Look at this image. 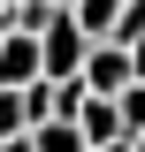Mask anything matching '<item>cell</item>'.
<instances>
[{"instance_id":"obj_1","label":"cell","mask_w":145,"mask_h":152,"mask_svg":"<svg viewBox=\"0 0 145 152\" xmlns=\"http://www.w3.org/2000/svg\"><path fill=\"white\" fill-rule=\"evenodd\" d=\"M38 53H46V84H76V76H84V61H92V38L76 31V15H61L54 31L38 38Z\"/></svg>"},{"instance_id":"obj_2","label":"cell","mask_w":145,"mask_h":152,"mask_svg":"<svg viewBox=\"0 0 145 152\" xmlns=\"http://www.w3.org/2000/svg\"><path fill=\"white\" fill-rule=\"evenodd\" d=\"M31 84H46V53H38V38H8L0 46V91H31Z\"/></svg>"},{"instance_id":"obj_3","label":"cell","mask_w":145,"mask_h":152,"mask_svg":"<svg viewBox=\"0 0 145 152\" xmlns=\"http://www.w3.org/2000/svg\"><path fill=\"white\" fill-rule=\"evenodd\" d=\"M138 76H130V53L122 46H92V61H84V91L92 99H122Z\"/></svg>"},{"instance_id":"obj_4","label":"cell","mask_w":145,"mask_h":152,"mask_svg":"<svg viewBox=\"0 0 145 152\" xmlns=\"http://www.w3.org/2000/svg\"><path fill=\"white\" fill-rule=\"evenodd\" d=\"M76 129H84V145H92V152H107V145H130V129H122V107H115V99H84Z\"/></svg>"},{"instance_id":"obj_5","label":"cell","mask_w":145,"mask_h":152,"mask_svg":"<svg viewBox=\"0 0 145 152\" xmlns=\"http://www.w3.org/2000/svg\"><path fill=\"white\" fill-rule=\"evenodd\" d=\"M122 8H130V0H76V31H84L92 46H107L115 23H122Z\"/></svg>"},{"instance_id":"obj_6","label":"cell","mask_w":145,"mask_h":152,"mask_svg":"<svg viewBox=\"0 0 145 152\" xmlns=\"http://www.w3.org/2000/svg\"><path fill=\"white\" fill-rule=\"evenodd\" d=\"M8 15H16V31H23V38H46V31L61 23V8H54V0H16Z\"/></svg>"},{"instance_id":"obj_7","label":"cell","mask_w":145,"mask_h":152,"mask_svg":"<svg viewBox=\"0 0 145 152\" xmlns=\"http://www.w3.org/2000/svg\"><path fill=\"white\" fill-rule=\"evenodd\" d=\"M115 107H122V129H130V137H145V84H130Z\"/></svg>"},{"instance_id":"obj_8","label":"cell","mask_w":145,"mask_h":152,"mask_svg":"<svg viewBox=\"0 0 145 152\" xmlns=\"http://www.w3.org/2000/svg\"><path fill=\"white\" fill-rule=\"evenodd\" d=\"M130 76H138V84H145V46H130Z\"/></svg>"},{"instance_id":"obj_9","label":"cell","mask_w":145,"mask_h":152,"mask_svg":"<svg viewBox=\"0 0 145 152\" xmlns=\"http://www.w3.org/2000/svg\"><path fill=\"white\" fill-rule=\"evenodd\" d=\"M8 38H16V15H8V8H0V46H8Z\"/></svg>"},{"instance_id":"obj_10","label":"cell","mask_w":145,"mask_h":152,"mask_svg":"<svg viewBox=\"0 0 145 152\" xmlns=\"http://www.w3.org/2000/svg\"><path fill=\"white\" fill-rule=\"evenodd\" d=\"M0 152H38V145H31V137H8V145H0Z\"/></svg>"},{"instance_id":"obj_11","label":"cell","mask_w":145,"mask_h":152,"mask_svg":"<svg viewBox=\"0 0 145 152\" xmlns=\"http://www.w3.org/2000/svg\"><path fill=\"white\" fill-rule=\"evenodd\" d=\"M54 8H61V15H76V0H54Z\"/></svg>"},{"instance_id":"obj_12","label":"cell","mask_w":145,"mask_h":152,"mask_svg":"<svg viewBox=\"0 0 145 152\" xmlns=\"http://www.w3.org/2000/svg\"><path fill=\"white\" fill-rule=\"evenodd\" d=\"M107 152H130V145H107Z\"/></svg>"},{"instance_id":"obj_13","label":"cell","mask_w":145,"mask_h":152,"mask_svg":"<svg viewBox=\"0 0 145 152\" xmlns=\"http://www.w3.org/2000/svg\"><path fill=\"white\" fill-rule=\"evenodd\" d=\"M0 8H16V0H0Z\"/></svg>"}]
</instances>
